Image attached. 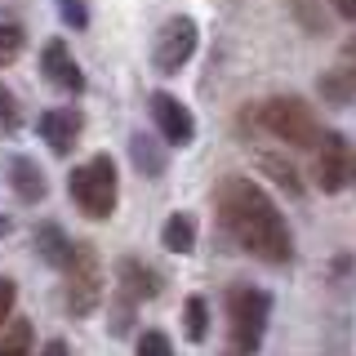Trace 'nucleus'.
Masks as SVG:
<instances>
[{
  "mask_svg": "<svg viewBox=\"0 0 356 356\" xmlns=\"http://www.w3.org/2000/svg\"><path fill=\"white\" fill-rule=\"evenodd\" d=\"M321 94H325L330 103H356V36L343 44L339 63L321 76Z\"/></svg>",
  "mask_w": 356,
  "mask_h": 356,
  "instance_id": "obj_10",
  "label": "nucleus"
},
{
  "mask_svg": "<svg viewBox=\"0 0 356 356\" xmlns=\"http://www.w3.org/2000/svg\"><path fill=\"white\" fill-rule=\"evenodd\" d=\"M40 72H44V81H49V85L67 89V94H81V89H85L81 63L72 58V49H67L63 40H49V44L40 49Z\"/></svg>",
  "mask_w": 356,
  "mask_h": 356,
  "instance_id": "obj_9",
  "label": "nucleus"
},
{
  "mask_svg": "<svg viewBox=\"0 0 356 356\" xmlns=\"http://www.w3.org/2000/svg\"><path fill=\"white\" fill-rule=\"evenodd\" d=\"M263 170L272 174V178H276V183L285 187L289 196H298V174H294V165H289L285 156H263Z\"/></svg>",
  "mask_w": 356,
  "mask_h": 356,
  "instance_id": "obj_17",
  "label": "nucleus"
},
{
  "mask_svg": "<svg viewBox=\"0 0 356 356\" xmlns=\"http://www.w3.org/2000/svg\"><path fill=\"white\" fill-rule=\"evenodd\" d=\"M183 330H187V339H192V343L205 339V330H209V312H205V298H200V294H192V298L183 303Z\"/></svg>",
  "mask_w": 356,
  "mask_h": 356,
  "instance_id": "obj_16",
  "label": "nucleus"
},
{
  "mask_svg": "<svg viewBox=\"0 0 356 356\" xmlns=\"http://www.w3.org/2000/svg\"><path fill=\"white\" fill-rule=\"evenodd\" d=\"M138 356H174V348H170V339H165V334L147 330V334L138 339Z\"/></svg>",
  "mask_w": 356,
  "mask_h": 356,
  "instance_id": "obj_21",
  "label": "nucleus"
},
{
  "mask_svg": "<svg viewBox=\"0 0 356 356\" xmlns=\"http://www.w3.org/2000/svg\"><path fill=\"white\" fill-rule=\"evenodd\" d=\"M5 232H9V218H5V214H0V236H5Z\"/></svg>",
  "mask_w": 356,
  "mask_h": 356,
  "instance_id": "obj_26",
  "label": "nucleus"
},
{
  "mask_svg": "<svg viewBox=\"0 0 356 356\" xmlns=\"http://www.w3.org/2000/svg\"><path fill=\"white\" fill-rule=\"evenodd\" d=\"M36 250H40V259L49 263V267H58V272H63V267H67V259H72V250H76V245L67 241V232L58 227V222H44V227L36 232Z\"/></svg>",
  "mask_w": 356,
  "mask_h": 356,
  "instance_id": "obj_13",
  "label": "nucleus"
},
{
  "mask_svg": "<svg viewBox=\"0 0 356 356\" xmlns=\"http://www.w3.org/2000/svg\"><path fill=\"white\" fill-rule=\"evenodd\" d=\"M263 125L272 129L276 138H285L289 147H316L321 143V125H316V116H312V107L294 94L272 98V103L263 107Z\"/></svg>",
  "mask_w": 356,
  "mask_h": 356,
  "instance_id": "obj_3",
  "label": "nucleus"
},
{
  "mask_svg": "<svg viewBox=\"0 0 356 356\" xmlns=\"http://www.w3.org/2000/svg\"><path fill=\"white\" fill-rule=\"evenodd\" d=\"M9 183H14V192L27 200H44V174H40V165L36 161H27V156H14L9 161Z\"/></svg>",
  "mask_w": 356,
  "mask_h": 356,
  "instance_id": "obj_12",
  "label": "nucleus"
},
{
  "mask_svg": "<svg viewBox=\"0 0 356 356\" xmlns=\"http://www.w3.org/2000/svg\"><path fill=\"white\" fill-rule=\"evenodd\" d=\"M152 120H156V129H161V138L174 143V147H187L192 134H196L192 111L178 103V98H170V94H152Z\"/></svg>",
  "mask_w": 356,
  "mask_h": 356,
  "instance_id": "obj_8",
  "label": "nucleus"
},
{
  "mask_svg": "<svg viewBox=\"0 0 356 356\" xmlns=\"http://www.w3.org/2000/svg\"><path fill=\"white\" fill-rule=\"evenodd\" d=\"M120 281H125V289H134V294H152L156 289V276H147L143 263H120Z\"/></svg>",
  "mask_w": 356,
  "mask_h": 356,
  "instance_id": "obj_18",
  "label": "nucleus"
},
{
  "mask_svg": "<svg viewBox=\"0 0 356 356\" xmlns=\"http://www.w3.org/2000/svg\"><path fill=\"white\" fill-rule=\"evenodd\" d=\"M22 49V27H14V22H0V67L14 63Z\"/></svg>",
  "mask_w": 356,
  "mask_h": 356,
  "instance_id": "obj_19",
  "label": "nucleus"
},
{
  "mask_svg": "<svg viewBox=\"0 0 356 356\" xmlns=\"http://www.w3.org/2000/svg\"><path fill=\"white\" fill-rule=\"evenodd\" d=\"M40 356H72V352H67V343L54 339V343H44V352H40Z\"/></svg>",
  "mask_w": 356,
  "mask_h": 356,
  "instance_id": "obj_25",
  "label": "nucleus"
},
{
  "mask_svg": "<svg viewBox=\"0 0 356 356\" xmlns=\"http://www.w3.org/2000/svg\"><path fill=\"white\" fill-rule=\"evenodd\" d=\"M356 170V156L348 147V138L343 134H321L316 143V183L321 192H343V183L352 178Z\"/></svg>",
  "mask_w": 356,
  "mask_h": 356,
  "instance_id": "obj_7",
  "label": "nucleus"
},
{
  "mask_svg": "<svg viewBox=\"0 0 356 356\" xmlns=\"http://www.w3.org/2000/svg\"><path fill=\"white\" fill-rule=\"evenodd\" d=\"M58 9H63V18L72 22V27H85L89 14H85V0H58Z\"/></svg>",
  "mask_w": 356,
  "mask_h": 356,
  "instance_id": "obj_22",
  "label": "nucleus"
},
{
  "mask_svg": "<svg viewBox=\"0 0 356 356\" xmlns=\"http://www.w3.org/2000/svg\"><path fill=\"white\" fill-rule=\"evenodd\" d=\"M267 312H272V298L263 289H241L232 294V352L236 356H254L263 343L267 330Z\"/></svg>",
  "mask_w": 356,
  "mask_h": 356,
  "instance_id": "obj_4",
  "label": "nucleus"
},
{
  "mask_svg": "<svg viewBox=\"0 0 356 356\" xmlns=\"http://www.w3.org/2000/svg\"><path fill=\"white\" fill-rule=\"evenodd\" d=\"M31 339H36L31 321H14V325L0 334V356H27L31 352Z\"/></svg>",
  "mask_w": 356,
  "mask_h": 356,
  "instance_id": "obj_15",
  "label": "nucleus"
},
{
  "mask_svg": "<svg viewBox=\"0 0 356 356\" xmlns=\"http://www.w3.org/2000/svg\"><path fill=\"white\" fill-rule=\"evenodd\" d=\"M40 138L49 143L54 152H72L76 138H81V111L76 107H54L40 116Z\"/></svg>",
  "mask_w": 356,
  "mask_h": 356,
  "instance_id": "obj_11",
  "label": "nucleus"
},
{
  "mask_svg": "<svg viewBox=\"0 0 356 356\" xmlns=\"http://www.w3.org/2000/svg\"><path fill=\"white\" fill-rule=\"evenodd\" d=\"M192 54H196V22L192 18L178 14V18H170L161 31H156V49H152L156 72H165V76L183 72Z\"/></svg>",
  "mask_w": 356,
  "mask_h": 356,
  "instance_id": "obj_6",
  "label": "nucleus"
},
{
  "mask_svg": "<svg viewBox=\"0 0 356 356\" xmlns=\"http://www.w3.org/2000/svg\"><path fill=\"white\" fill-rule=\"evenodd\" d=\"M67 281V303H72V316H89L98 303V254L89 245H76L72 259L63 267Z\"/></svg>",
  "mask_w": 356,
  "mask_h": 356,
  "instance_id": "obj_5",
  "label": "nucleus"
},
{
  "mask_svg": "<svg viewBox=\"0 0 356 356\" xmlns=\"http://www.w3.org/2000/svg\"><path fill=\"white\" fill-rule=\"evenodd\" d=\"M72 200L85 218H111L116 209V196H120V178H116V161L107 152H98L94 161L76 165L72 170Z\"/></svg>",
  "mask_w": 356,
  "mask_h": 356,
  "instance_id": "obj_2",
  "label": "nucleus"
},
{
  "mask_svg": "<svg viewBox=\"0 0 356 356\" xmlns=\"http://www.w3.org/2000/svg\"><path fill=\"white\" fill-rule=\"evenodd\" d=\"M352 178H356V170H352Z\"/></svg>",
  "mask_w": 356,
  "mask_h": 356,
  "instance_id": "obj_27",
  "label": "nucleus"
},
{
  "mask_svg": "<svg viewBox=\"0 0 356 356\" xmlns=\"http://www.w3.org/2000/svg\"><path fill=\"white\" fill-rule=\"evenodd\" d=\"M14 298H18L14 281H9V276H0V325L9 321V307H14Z\"/></svg>",
  "mask_w": 356,
  "mask_h": 356,
  "instance_id": "obj_23",
  "label": "nucleus"
},
{
  "mask_svg": "<svg viewBox=\"0 0 356 356\" xmlns=\"http://www.w3.org/2000/svg\"><path fill=\"white\" fill-rule=\"evenodd\" d=\"M18 129V103L5 85H0V134H14Z\"/></svg>",
  "mask_w": 356,
  "mask_h": 356,
  "instance_id": "obj_20",
  "label": "nucleus"
},
{
  "mask_svg": "<svg viewBox=\"0 0 356 356\" xmlns=\"http://www.w3.org/2000/svg\"><path fill=\"white\" fill-rule=\"evenodd\" d=\"M161 236H165V250H174V254H187V250H192V236H196V227H192V218H187V214H170V218H165V232H161Z\"/></svg>",
  "mask_w": 356,
  "mask_h": 356,
  "instance_id": "obj_14",
  "label": "nucleus"
},
{
  "mask_svg": "<svg viewBox=\"0 0 356 356\" xmlns=\"http://www.w3.org/2000/svg\"><path fill=\"white\" fill-rule=\"evenodd\" d=\"M334 9H339L343 18H352V22H356V0H334Z\"/></svg>",
  "mask_w": 356,
  "mask_h": 356,
  "instance_id": "obj_24",
  "label": "nucleus"
},
{
  "mask_svg": "<svg viewBox=\"0 0 356 356\" xmlns=\"http://www.w3.org/2000/svg\"><path fill=\"white\" fill-rule=\"evenodd\" d=\"M218 222L241 250H250L263 263H285L294 254L289 241V222L281 218V209L272 205V196L250 178H222L218 183Z\"/></svg>",
  "mask_w": 356,
  "mask_h": 356,
  "instance_id": "obj_1",
  "label": "nucleus"
}]
</instances>
